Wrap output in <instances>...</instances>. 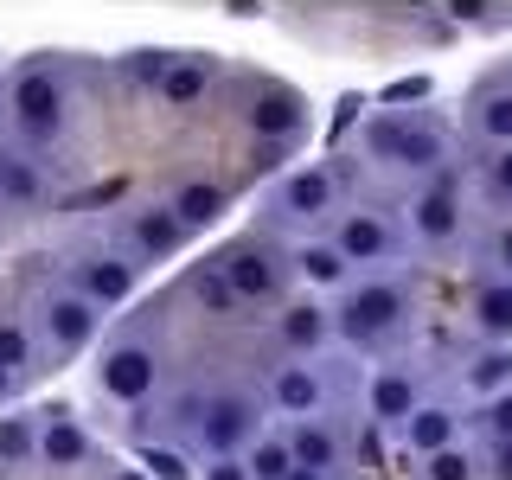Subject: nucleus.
Instances as JSON below:
<instances>
[{"label": "nucleus", "instance_id": "nucleus-1", "mask_svg": "<svg viewBox=\"0 0 512 480\" xmlns=\"http://www.w3.org/2000/svg\"><path fill=\"white\" fill-rule=\"evenodd\" d=\"M7 122L13 135H20V148H45V141H58L64 128V84L52 64H20L7 84Z\"/></svg>", "mask_w": 512, "mask_h": 480}, {"label": "nucleus", "instance_id": "nucleus-2", "mask_svg": "<svg viewBox=\"0 0 512 480\" xmlns=\"http://www.w3.org/2000/svg\"><path fill=\"white\" fill-rule=\"evenodd\" d=\"M365 154L384 160V167H397V173H429V180H436L442 160H448V135L429 128V122H410V116H378L365 128Z\"/></svg>", "mask_w": 512, "mask_h": 480}, {"label": "nucleus", "instance_id": "nucleus-3", "mask_svg": "<svg viewBox=\"0 0 512 480\" xmlns=\"http://www.w3.org/2000/svg\"><path fill=\"white\" fill-rule=\"evenodd\" d=\"M199 442L212 461H237L263 442V404L244 391H224V397H205L199 404Z\"/></svg>", "mask_w": 512, "mask_h": 480}, {"label": "nucleus", "instance_id": "nucleus-4", "mask_svg": "<svg viewBox=\"0 0 512 480\" xmlns=\"http://www.w3.org/2000/svg\"><path fill=\"white\" fill-rule=\"evenodd\" d=\"M404 288L397 282H352L346 288V301H340V340L352 346H378L384 333H397L404 327Z\"/></svg>", "mask_w": 512, "mask_h": 480}, {"label": "nucleus", "instance_id": "nucleus-5", "mask_svg": "<svg viewBox=\"0 0 512 480\" xmlns=\"http://www.w3.org/2000/svg\"><path fill=\"white\" fill-rule=\"evenodd\" d=\"M103 391L116 397V404L128 410H141L154 397V384H160V359H154V346H141V340H122V346H109L103 352Z\"/></svg>", "mask_w": 512, "mask_h": 480}, {"label": "nucleus", "instance_id": "nucleus-6", "mask_svg": "<svg viewBox=\"0 0 512 480\" xmlns=\"http://www.w3.org/2000/svg\"><path fill=\"white\" fill-rule=\"evenodd\" d=\"M410 231L423 237V244H455L461 237V192H455L448 173L423 180V192L410 199Z\"/></svg>", "mask_w": 512, "mask_h": 480}, {"label": "nucleus", "instance_id": "nucleus-7", "mask_svg": "<svg viewBox=\"0 0 512 480\" xmlns=\"http://www.w3.org/2000/svg\"><path fill=\"white\" fill-rule=\"evenodd\" d=\"M218 276H224V288H231L237 295V308H244V301H276V263H269V250L263 244H231L218 256Z\"/></svg>", "mask_w": 512, "mask_h": 480}, {"label": "nucleus", "instance_id": "nucleus-8", "mask_svg": "<svg viewBox=\"0 0 512 480\" xmlns=\"http://www.w3.org/2000/svg\"><path fill=\"white\" fill-rule=\"evenodd\" d=\"M333 199H340V186H333L327 167H295V173L276 186V212H282V218H301V224H308V218H327Z\"/></svg>", "mask_w": 512, "mask_h": 480}, {"label": "nucleus", "instance_id": "nucleus-9", "mask_svg": "<svg viewBox=\"0 0 512 480\" xmlns=\"http://www.w3.org/2000/svg\"><path fill=\"white\" fill-rule=\"evenodd\" d=\"M39 461H45L52 474L77 468V461H90V429L77 423L64 404H52V410H45V423H39Z\"/></svg>", "mask_w": 512, "mask_h": 480}, {"label": "nucleus", "instance_id": "nucleus-10", "mask_svg": "<svg viewBox=\"0 0 512 480\" xmlns=\"http://www.w3.org/2000/svg\"><path fill=\"white\" fill-rule=\"evenodd\" d=\"M45 333H52V346H64V352H84L90 340H96V308L77 288H58V295H45Z\"/></svg>", "mask_w": 512, "mask_h": 480}, {"label": "nucleus", "instance_id": "nucleus-11", "mask_svg": "<svg viewBox=\"0 0 512 480\" xmlns=\"http://www.w3.org/2000/svg\"><path fill=\"white\" fill-rule=\"evenodd\" d=\"M135 276H141V263H128V256H90V263L77 269V295H84L90 308H122V301L135 295Z\"/></svg>", "mask_w": 512, "mask_h": 480}, {"label": "nucleus", "instance_id": "nucleus-12", "mask_svg": "<svg viewBox=\"0 0 512 480\" xmlns=\"http://www.w3.org/2000/svg\"><path fill=\"white\" fill-rule=\"evenodd\" d=\"M327 244L340 250L352 269H359V263H384V256H391V224H384L378 212H346L340 231H333Z\"/></svg>", "mask_w": 512, "mask_h": 480}, {"label": "nucleus", "instance_id": "nucleus-13", "mask_svg": "<svg viewBox=\"0 0 512 480\" xmlns=\"http://www.w3.org/2000/svg\"><path fill=\"white\" fill-rule=\"evenodd\" d=\"M320 397H327V384H320L314 365H276V378H269V404H276L282 416H314Z\"/></svg>", "mask_w": 512, "mask_h": 480}, {"label": "nucleus", "instance_id": "nucleus-14", "mask_svg": "<svg viewBox=\"0 0 512 480\" xmlns=\"http://www.w3.org/2000/svg\"><path fill=\"white\" fill-rule=\"evenodd\" d=\"M455 429H461V416L448 404H416L410 423H404V448L429 461V455H442V448H455Z\"/></svg>", "mask_w": 512, "mask_h": 480}, {"label": "nucleus", "instance_id": "nucleus-15", "mask_svg": "<svg viewBox=\"0 0 512 480\" xmlns=\"http://www.w3.org/2000/svg\"><path fill=\"white\" fill-rule=\"evenodd\" d=\"M250 116V128L263 141H288V135H301V122H308V109H301V96L295 90H263L256 103L244 109Z\"/></svg>", "mask_w": 512, "mask_h": 480}, {"label": "nucleus", "instance_id": "nucleus-16", "mask_svg": "<svg viewBox=\"0 0 512 480\" xmlns=\"http://www.w3.org/2000/svg\"><path fill=\"white\" fill-rule=\"evenodd\" d=\"M276 333H282L288 352H320L327 333H333V314L320 308V301H288V308L276 314Z\"/></svg>", "mask_w": 512, "mask_h": 480}, {"label": "nucleus", "instance_id": "nucleus-17", "mask_svg": "<svg viewBox=\"0 0 512 480\" xmlns=\"http://www.w3.org/2000/svg\"><path fill=\"white\" fill-rule=\"evenodd\" d=\"M288 461H295V468H308V474H333L340 468V442L327 436V429L314 423V416H301V423H288Z\"/></svg>", "mask_w": 512, "mask_h": 480}, {"label": "nucleus", "instance_id": "nucleus-18", "mask_svg": "<svg viewBox=\"0 0 512 480\" xmlns=\"http://www.w3.org/2000/svg\"><path fill=\"white\" fill-rule=\"evenodd\" d=\"M128 231H135V250H141V256H173V250L186 244V224L173 218L167 205H135Z\"/></svg>", "mask_w": 512, "mask_h": 480}, {"label": "nucleus", "instance_id": "nucleus-19", "mask_svg": "<svg viewBox=\"0 0 512 480\" xmlns=\"http://www.w3.org/2000/svg\"><path fill=\"white\" fill-rule=\"evenodd\" d=\"M365 404H372V416H378L384 429H404V423H410V410L423 404V397H416L410 372H378V378H372V391H365Z\"/></svg>", "mask_w": 512, "mask_h": 480}, {"label": "nucleus", "instance_id": "nucleus-20", "mask_svg": "<svg viewBox=\"0 0 512 480\" xmlns=\"http://www.w3.org/2000/svg\"><path fill=\"white\" fill-rule=\"evenodd\" d=\"M0 199L7 205H39L45 199V167L26 148H0Z\"/></svg>", "mask_w": 512, "mask_h": 480}, {"label": "nucleus", "instance_id": "nucleus-21", "mask_svg": "<svg viewBox=\"0 0 512 480\" xmlns=\"http://www.w3.org/2000/svg\"><path fill=\"white\" fill-rule=\"evenodd\" d=\"M205 84H212V64H205V58H173L167 77L154 84V96H160L167 109H192V103L205 96Z\"/></svg>", "mask_w": 512, "mask_h": 480}, {"label": "nucleus", "instance_id": "nucleus-22", "mask_svg": "<svg viewBox=\"0 0 512 480\" xmlns=\"http://www.w3.org/2000/svg\"><path fill=\"white\" fill-rule=\"evenodd\" d=\"M474 327L487 346H512V282H487L474 295Z\"/></svg>", "mask_w": 512, "mask_h": 480}, {"label": "nucleus", "instance_id": "nucleus-23", "mask_svg": "<svg viewBox=\"0 0 512 480\" xmlns=\"http://www.w3.org/2000/svg\"><path fill=\"white\" fill-rule=\"evenodd\" d=\"M224 205H231V199H224V186H212V180H186L180 192H173L167 212L180 218L186 231H199V224H218V218H224Z\"/></svg>", "mask_w": 512, "mask_h": 480}, {"label": "nucleus", "instance_id": "nucleus-24", "mask_svg": "<svg viewBox=\"0 0 512 480\" xmlns=\"http://www.w3.org/2000/svg\"><path fill=\"white\" fill-rule=\"evenodd\" d=\"M468 391H480V397L512 391V346H480L474 352L468 359Z\"/></svg>", "mask_w": 512, "mask_h": 480}, {"label": "nucleus", "instance_id": "nucleus-25", "mask_svg": "<svg viewBox=\"0 0 512 480\" xmlns=\"http://www.w3.org/2000/svg\"><path fill=\"white\" fill-rule=\"evenodd\" d=\"M135 468L148 480H199V468L186 461V448H173V442H135Z\"/></svg>", "mask_w": 512, "mask_h": 480}, {"label": "nucleus", "instance_id": "nucleus-26", "mask_svg": "<svg viewBox=\"0 0 512 480\" xmlns=\"http://www.w3.org/2000/svg\"><path fill=\"white\" fill-rule=\"evenodd\" d=\"M295 269H301L314 288H340V282L352 276V263H346L333 244H301V250H295Z\"/></svg>", "mask_w": 512, "mask_h": 480}, {"label": "nucleus", "instance_id": "nucleus-27", "mask_svg": "<svg viewBox=\"0 0 512 480\" xmlns=\"http://www.w3.org/2000/svg\"><path fill=\"white\" fill-rule=\"evenodd\" d=\"M180 58V52H160V45H135V52H122L116 58V71H122V84H160V77H167V64Z\"/></svg>", "mask_w": 512, "mask_h": 480}, {"label": "nucleus", "instance_id": "nucleus-28", "mask_svg": "<svg viewBox=\"0 0 512 480\" xmlns=\"http://www.w3.org/2000/svg\"><path fill=\"white\" fill-rule=\"evenodd\" d=\"M32 455H39V423H32V416H0V461L20 468Z\"/></svg>", "mask_w": 512, "mask_h": 480}, {"label": "nucleus", "instance_id": "nucleus-29", "mask_svg": "<svg viewBox=\"0 0 512 480\" xmlns=\"http://www.w3.org/2000/svg\"><path fill=\"white\" fill-rule=\"evenodd\" d=\"M244 468H250V480H288V468H295V461H288V442L282 436H263L244 455Z\"/></svg>", "mask_w": 512, "mask_h": 480}, {"label": "nucleus", "instance_id": "nucleus-30", "mask_svg": "<svg viewBox=\"0 0 512 480\" xmlns=\"http://www.w3.org/2000/svg\"><path fill=\"white\" fill-rule=\"evenodd\" d=\"M474 122H480V135H487V141H500V148H512V90H493L487 103L474 109Z\"/></svg>", "mask_w": 512, "mask_h": 480}, {"label": "nucleus", "instance_id": "nucleus-31", "mask_svg": "<svg viewBox=\"0 0 512 480\" xmlns=\"http://www.w3.org/2000/svg\"><path fill=\"white\" fill-rule=\"evenodd\" d=\"M423 480H474V455H468V448H442V455H429L423 461Z\"/></svg>", "mask_w": 512, "mask_h": 480}, {"label": "nucleus", "instance_id": "nucleus-32", "mask_svg": "<svg viewBox=\"0 0 512 480\" xmlns=\"http://www.w3.org/2000/svg\"><path fill=\"white\" fill-rule=\"evenodd\" d=\"M26 365H32V333L0 320V372H26Z\"/></svg>", "mask_w": 512, "mask_h": 480}, {"label": "nucleus", "instance_id": "nucleus-33", "mask_svg": "<svg viewBox=\"0 0 512 480\" xmlns=\"http://www.w3.org/2000/svg\"><path fill=\"white\" fill-rule=\"evenodd\" d=\"M423 96H436V77L416 71V77H397V84H384L378 103H384V109H404V103H423Z\"/></svg>", "mask_w": 512, "mask_h": 480}, {"label": "nucleus", "instance_id": "nucleus-34", "mask_svg": "<svg viewBox=\"0 0 512 480\" xmlns=\"http://www.w3.org/2000/svg\"><path fill=\"white\" fill-rule=\"evenodd\" d=\"M192 288H199V301H205L212 314H237V295L224 288V276H218V269H199V276H192Z\"/></svg>", "mask_w": 512, "mask_h": 480}, {"label": "nucleus", "instance_id": "nucleus-35", "mask_svg": "<svg viewBox=\"0 0 512 480\" xmlns=\"http://www.w3.org/2000/svg\"><path fill=\"white\" fill-rule=\"evenodd\" d=\"M487 436L493 442H512V391L487 397Z\"/></svg>", "mask_w": 512, "mask_h": 480}, {"label": "nucleus", "instance_id": "nucleus-36", "mask_svg": "<svg viewBox=\"0 0 512 480\" xmlns=\"http://www.w3.org/2000/svg\"><path fill=\"white\" fill-rule=\"evenodd\" d=\"M487 186L500 192V199H512V148H500V154L487 160Z\"/></svg>", "mask_w": 512, "mask_h": 480}, {"label": "nucleus", "instance_id": "nucleus-37", "mask_svg": "<svg viewBox=\"0 0 512 480\" xmlns=\"http://www.w3.org/2000/svg\"><path fill=\"white\" fill-rule=\"evenodd\" d=\"M199 480H250V468H244V455H237V461H212V468H199Z\"/></svg>", "mask_w": 512, "mask_h": 480}, {"label": "nucleus", "instance_id": "nucleus-38", "mask_svg": "<svg viewBox=\"0 0 512 480\" xmlns=\"http://www.w3.org/2000/svg\"><path fill=\"white\" fill-rule=\"evenodd\" d=\"M359 109H365V96H340V116H333V141H340V128L359 116Z\"/></svg>", "mask_w": 512, "mask_h": 480}, {"label": "nucleus", "instance_id": "nucleus-39", "mask_svg": "<svg viewBox=\"0 0 512 480\" xmlns=\"http://www.w3.org/2000/svg\"><path fill=\"white\" fill-rule=\"evenodd\" d=\"M493 480H512V442H493Z\"/></svg>", "mask_w": 512, "mask_h": 480}, {"label": "nucleus", "instance_id": "nucleus-40", "mask_svg": "<svg viewBox=\"0 0 512 480\" xmlns=\"http://www.w3.org/2000/svg\"><path fill=\"white\" fill-rule=\"evenodd\" d=\"M448 20H487V7H480V0H455V7H448Z\"/></svg>", "mask_w": 512, "mask_h": 480}, {"label": "nucleus", "instance_id": "nucleus-41", "mask_svg": "<svg viewBox=\"0 0 512 480\" xmlns=\"http://www.w3.org/2000/svg\"><path fill=\"white\" fill-rule=\"evenodd\" d=\"M493 250H500V263L512 269V224H506V231H500V244H493Z\"/></svg>", "mask_w": 512, "mask_h": 480}, {"label": "nucleus", "instance_id": "nucleus-42", "mask_svg": "<svg viewBox=\"0 0 512 480\" xmlns=\"http://www.w3.org/2000/svg\"><path fill=\"white\" fill-rule=\"evenodd\" d=\"M288 480H327V474H308V468H288Z\"/></svg>", "mask_w": 512, "mask_h": 480}, {"label": "nucleus", "instance_id": "nucleus-43", "mask_svg": "<svg viewBox=\"0 0 512 480\" xmlns=\"http://www.w3.org/2000/svg\"><path fill=\"white\" fill-rule=\"evenodd\" d=\"M13 391V372H0V397H7Z\"/></svg>", "mask_w": 512, "mask_h": 480}, {"label": "nucleus", "instance_id": "nucleus-44", "mask_svg": "<svg viewBox=\"0 0 512 480\" xmlns=\"http://www.w3.org/2000/svg\"><path fill=\"white\" fill-rule=\"evenodd\" d=\"M116 480H148V474H141V468H128V474H116Z\"/></svg>", "mask_w": 512, "mask_h": 480}]
</instances>
